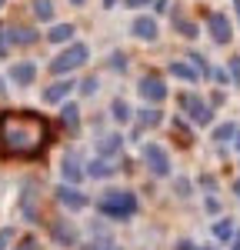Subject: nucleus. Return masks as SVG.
Segmentation results:
<instances>
[{
	"instance_id": "f257e3e1",
	"label": "nucleus",
	"mask_w": 240,
	"mask_h": 250,
	"mask_svg": "<svg viewBox=\"0 0 240 250\" xmlns=\"http://www.w3.org/2000/svg\"><path fill=\"white\" fill-rule=\"evenodd\" d=\"M50 140L47 120L34 110H3L0 114V150L14 157H37Z\"/></svg>"
},
{
	"instance_id": "f03ea898",
	"label": "nucleus",
	"mask_w": 240,
	"mask_h": 250,
	"mask_svg": "<svg viewBox=\"0 0 240 250\" xmlns=\"http://www.w3.org/2000/svg\"><path fill=\"white\" fill-rule=\"evenodd\" d=\"M137 197L130 190H110V193H103L97 200V210L100 217H110V220H130L134 213H137Z\"/></svg>"
},
{
	"instance_id": "7ed1b4c3",
	"label": "nucleus",
	"mask_w": 240,
	"mask_h": 250,
	"mask_svg": "<svg viewBox=\"0 0 240 250\" xmlns=\"http://www.w3.org/2000/svg\"><path fill=\"white\" fill-rule=\"evenodd\" d=\"M87 60H90V47H87V43H70V47H63L57 57L50 60V74L67 77V74H74L77 67H83Z\"/></svg>"
},
{
	"instance_id": "20e7f679",
	"label": "nucleus",
	"mask_w": 240,
	"mask_h": 250,
	"mask_svg": "<svg viewBox=\"0 0 240 250\" xmlns=\"http://www.w3.org/2000/svg\"><path fill=\"white\" fill-rule=\"evenodd\" d=\"M140 154H143V164H147V170L154 177H170V157H167V150L160 144H143Z\"/></svg>"
},
{
	"instance_id": "39448f33",
	"label": "nucleus",
	"mask_w": 240,
	"mask_h": 250,
	"mask_svg": "<svg viewBox=\"0 0 240 250\" xmlns=\"http://www.w3.org/2000/svg\"><path fill=\"white\" fill-rule=\"evenodd\" d=\"M180 110H183V114H190V120H194L197 127H207V124H210V117H214V110H210L197 94H180Z\"/></svg>"
},
{
	"instance_id": "423d86ee",
	"label": "nucleus",
	"mask_w": 240,
	"mask_h": 250,
	"mask_svg": "<svg viewBox=\"0 0 240 250\" xmlns=\"http://www.w3.org/2000/svg\"><path fill=\"white\" fill-rule=\"evenodd\" d=\"M137 94L143 97L147 104H163V100H167V83H163V77H157V74H147V77H140Z\"/></svg>"
},
{
	"instance_id": "0eeeda50",
	"label": "nucleus",
	"mask_w": 240,
	"mask_h": 250,
	"mask_svg": "<svg viewBox=\"0 0 240 250\" xmlns=\"http://www.w3.org/2000/svg\"><path fill=\"white\" fill-rule=\"evenodd\" d=\"M57 204L67 210H83L87 207V193L77 190V184H60L57 187Z\"/></svg>"
},
{
	"instance_id": "6e6552de",
	"label": "nucleus",
	"mask_w": 240,
	"mask_h": 250,
	"mask_svg": "<svg viewBox=\"0 0 240 250\" xmlns=\"http://www.w3.org/2000/svg\"><path fill=\"white\" fill-rule=\"evenodd\" d=\"M207 30H210L214 43H220V47L234 40V27H230L227 14H210V17H207Z\"/></svg>"
},
{
	"instance_id": "1a4fd4ad",
	"label": "nucleus",
	"mask_w": 240,
	"mask_h": 250,
	"mask_svg": "<svg viewBox=\"0 0 240 250\" xmlns=\"http://www.w3.org/2000/svg\"><path fill=\"white\" fill-rule=\"evenodd\" d=\"M60 173H63V184H80L83 173H87V167L80 164L77 154H67L63 160H60Z\"/></svg>"
},
{
	"instance_id": "9d476101",
	"label": "nucleus",
	"mask_w": 240,
	"mask_h": 250,
	"mask_svg": "<svg viewBox=\"0 0 240 250\" xmlns=\"http://www.w3.org/2000/svg\"><path fill=\"white\" fill-rule=\"evenodd\" d=\"M10 80L17 83V87H30L34 80H37V63L34 60H20L10 67Z\"/></svg>"
},
{
	"instance_id": "9b49d317",
	"label": "nucleus",
	"mask_w": 240,
	"mask_h": 250,
	"mask_svg": "<svg viewBox=\"0 0 240 250\" xmlns=\"http://www.w3.org/2000/svg\"><path fill=\"white\" fill-rule=\"evenodd\" d=\"M50 237L57 240L60 247H74V244H77V227L67 224V220H54V224H50Z\"/></svg>"
},
{
	"instance_id": "f8f14e48",
	"label": "nucleus",
	"mask_w": 240,
	"mask_h": 250,
	"mask_svg": "<svg viewBox=\"0 0 240 250\" xmlns=\"http://www.w3.org/2000/svg\"><path fill=\"white\" fill-rule=\"evenodd\" d=\"M167 70H170V77L183 80V83H197V80H200V70L190 63V60H174Z\"/></svg>"
},
{
	"instance_id": "ddd939ff",
	"label": "nucleus",
	"mask_w": 240,
	"mask_h": 250,
	"mask_svg": "<svg viewBox=\"0 0 240 250\" xmlns=\"http://www.w3.org/2000/svg\"><path fill=\"white\" fill-rule=\"evenodd\" d=\"M130 34L137 40H157V20L154 17H137L130 23Z\"/></svg>"
},
{
	"instance_id": "4468645a",
	"label": "nucleus",
	"mask_w": 240,
	"mask_h": 250,
	"mask_svg": "<svg viewBox=\"0 0 240 250\" xmlns=\"http://www.w3.org/2000/svg\"><path fill=\"white\" fill-rule=\"evenodd\" d=\"M70 90H74V80H57V83H50L43 90V104H63Z\"/></svg>"
},
{
	"instance_id": "2eb2a0df",
	"label": "nucleus",
	"mask_w": 240,
	"mask_h": 250,
	"mask_svg": "<svg viewBox=\"0 0 240 250\" xmlns=\"http://www.w3.org/2000/svg\"><path fill=\"white\" fill-rule=\"evenodd\" d=\"M74 34H77V27H74V23H57V27H50V30H47V40H50V43H70Z\"/></svg>"
},
{
	"instance_id": "dca6fc26",
	"label": "nucleus",
	"mask_w": 240,
	"mask_h": 250,
	"mask_svg": "<svg viewBox=\"0 0 240 250\" xmlns=\"http://www.w3.org/2000/svg\"><path fill=\"white\" fill-rule=\"evenodd\" d=\"M60 124H63L67 130H77L80 127V107L77 104H63V107H60Z\"/></svg>"
},
{
	"instance_id": "f3484780",
	"label": "nucleus",
	"mask_w": 240,
	"mask_h": 250,
	"mask_svg": "<svg viewBox=\"0 0 240 250\" xmlns=\"http://www.w3.org/2000/svg\"><path fill=\"white\" fill-rule=\"evenodd\" d=\"M120 147H123V137H120V134H110V137H103V140L97 144L100 157H117Z\"/></svg>"
},
{
	"instance_id": "a211bd4d",
	"label": "nucleus",
	"mask_w": 240,
	"mask_h": 250,
	"mask_svg": "<svg viewBox=\"0 0 240 250\" xmlns=\"http://www.w3.org/2000/svg\"><path fill=\"white\" fill-rule=\"evenodd\" d=\"M87 173H90V177H97V180H103V177H110V173H114V164H110L107 157H97V160H90V164H87Z\"/></svg>"
},
{
	"instance_id": "6ab92c4d",
	"label": "nucleus",
	"mask_w": 240,
	"mask_h": 250,
	"mask_svg": "<svg viewBox=\"0 0 240 250\" xmlns=\"http://www.w3.org/2000/svg\"><path fill=\"white\" fill-rule=\"evenodd\" d=\"M160 120H163V114H160L157 107H147V110H140V114H137V134L143 130V127H157Z\"/></svg>"
},
{
	"instance_id": "aec40b11",
	"label": "nucleus",
	"mask_w": 240,
	"mask_h": 250,
	"mask_svg": "<svg viewBox=\"0 0 240 250\" xmlns=\"http://www.w3.org/2000/svg\"><path fill=\"white\" fill-rule=\"evenodd\" d=\"M110 114H114L117 124H130V120H134V110H130L127 100H114V104H110Z\"/></svg>"
},
{
	"instance_id": "412c9836",
	"label": "nucleus",
	"mask_w": 240,
	"mask_h": 250,
	"mask_svg": "<svg viewBox=\"0 0 240 250\" xmlns=\"http://www.w3.org/2000/svg\"><path fill=\"white\" fill-rule=\"evenodd\" d=\"M237 130H240V127H237V124H230V120L220 124V127H214V144H227V140H234Z\"/></svg>"
},
{
	"instance_id": "4be33fe9",
	"label": "nucleus",
	"mask_w": 240,
	"mask_h": 250,
	"mask_svg": "<svg viewBox=\"0 0 240 250\" xmlns=\"http://www.w3.org/2000/svg\"><path fill=\"white\" fill-rule=\"evenodd\" d=\"M7 34H10V43H34L37 40V34L30 27H10Z\"/></svg>"
},
{
	"instance_id": "5701e85b",
	"label": "nucleus",
	"mask_w": 240,
	"mask_h": 250,
	"mask_svg": "<svg viewBox=\"0 0 240 250\" xmlns=\"http://www.w3.org/2000/svg\"><path fill=\"white\" fill-rule=\"evenodd\" d=\"M234 220H217V224H214V237H217V240H234Z\"/></svg>"
},
{
	"instance_id": "b1692460",
	"label": "nucleus",
	"mask_w": 240,
	"mask_h": 250,
	"mask_svg": "<svg viewBox=\"0 0 240 250\" xmlns=\"http://www.w3.org/2000/svg\"><path fill=\"white\" fill-rule=\"evenodd\" d=\"M34 17L37 20H54V3H50V0H34Z\"/></svg>"
},
{
	"instance_id": "393cba45",
	"label": "nucleus",
	"mask_w": 240,
	"mask_h": 250,
	"mask_svg": "<svg viewBox=\"0 0 240 250\" xmlns=\"http://www.w3.org/2000/svg\"><path fill=\"white\" fill-rule=\"evenodd\" d=\"M177 34H183V37H197V23H190V20H180L177 17Z\"/></svg>"
},
{
	"instance_id": "a878e982",
	"label": "nucleus",
	"mask_w": 240,
	"mask_h": 250,
	"mask_svg": "<svg viewBox=\"0 0 240 250\" xmlns=\"http://www.w3.org/2000/svg\"><path fill=\"white\" fill-rule=\"evenodd\" d=\"M190 63H194V67L200 70V77H210V67H207V60L200 57L197 50H190Z\"/></svg>"
},
{
	"instance_id": "bb28decb",
	"label": "nucleus",
	"mask_w": 240,
	"mask_h": 250,
	"mask_svg": "<svg viewBox=\"0 0 240 250\" xmlns=\"http://www.w3.org/2000/svg\"><path fill=\"white\" fill-rule=\"evenodd\" d=\"M110 67H114L117 74H123V70H127V57H123L120 50H114V54H110Z\"/></svg>"
},
{
	"instance_id": "cd10ccee",
	"label": "nucleus",
	"mask_w": 240,
	"mask_h": 250,
	"mask_svg": "<svg viewBox=\"0 0 240 250\" xmlns=\"http://www.w3.org/2000/svg\"><path fill=\"white\" fill-rule=\"evenodd\" d=\"M227 74H230V83H240V57H230V63H227Z\"/></svg>"
},
{
	"instance_id": "c85d7f7f",
	"label": "nucleus",
	"mask_w": 240,
	"mask_h": 250,
	"mask_svg": "<svg viewBox=\"0 0 240 250\" xmlns=\"http://www.w3.org/2000/svg\"><path fill=\"white\" fill-rule=\"evenodd\" d=\"M10 240H14V227H3V230H0V250L10 247Z\"/></svg>"
},
{
	"instance_id": "c756f323",
	"label": "nucleus",
	"mask_w": 240,
	"mask_h": 250,
	"mask_svg": "<svg viewBox=\"0 0 240 250\" xmlns=\"http://www.w3.org/2000/svg\"><path fill=\"white\" fill-rule=\"evenodd\" d=\"M7 50H10V34L0 27V57H7Z\"/></svg>"
},
{
	"instance_id": "7c9ffc66",
	"label": "nucleus",
	"mask_w": 240,
	"mask_h": 250,
	"mask_svg": "<svg viewBox=\"0 0 240 250\" xmlns=\"http://www.w3.org/2000/svg\"><path fill=\"white\" fill-rule=\"evenodd\" d=\"M80 90H83L87 97H90V94H97V77H87L83 83H80Z\"/></svg>"
},
{
	"instance_id": "2f4dec72",
	"label": "nucleus",
	"mask_w": 240,
	"mask_h": 250,
	"mask_svg": "<svg viewBox=\"0 0 240 250\" xmlns=\"http://www.w3.org/2000/svg\"><path fill=\"white\" fill-rule=\"evenodd\" d=\"M14 250H37V240H34V237H23V240H20Z\"/></svg>"
},
{
	"instance_id": "473e14b6",
	"label": "nucleus",
	"mask_w": 240,
	"mask_h": 250,
	"mask_svg": "<svg viewBox=\"0 0 240 250\" xmlns=\"http://www.w3.org/2000/svg\"><path fill=\"white\" fill-rule=\"evenodd\" d=\"M210 77L217 80V83H230V74L227 70H210Z\"/></svg>"
},
{
	"instance_id": "72a5a7b5",
	"label": "nucleus",
	"mask_w": 240,
	"mask_h": 250,
	"mask_svg": "<svg viewBox=\"0 0 240 250\" xmlns=\"http://www.w3.org/2000/svg\"><path fill=\"white\" fill-rule=\"evenodd\" d=\"M207 213H220V204L214 200V197H207Z\"/></svg>"
},
{
	"instance_id": "f704fd0d",
	"label": "nucleus",
	"mask_w": 240,
	"mask_h": 250,
	"mask_svg": "<svg viewBox=\"0 0 240 250\" xmlns=\"http://www.w3.org/2000/svg\"><path fill=\"white\" fill-rule=\"evenodd\" d=\"M123 3H127V7H130V10H137V7H147V3H150V0H123Z\"/></svg>"
},
{
	"instance_id": "c9c22d12",
	"label": "nucleus",
	"mask_w": 240,
	"mask_h": 250,
	"mask_svg": "<svg viewBox=\"0 0 240 250\" xmlns=\"http://www.w3.org/2000/svg\"><path fill=\"white\" fill-rule=\"evenodd\" d=\"M177 193H190V180H177Z\"/></svg>"
},
{
	"instance_id": "e433bc0d",
	"label": "nucleus",
	"mask_w": 240,
	"mask_h": 250,
	"mask_svg": "<svg viewBox=\"0 0 240 250\" xmlns=\"http://www.w3.org/2000/svg\"><path fill=\"white\" fill-rule=\"evenodd\" d=\"M177 250H203V247H194L190 240H180V244H177Z\"/></svg>"
},
{
	"instance_id": "4c0bfd02",
	"label": "nucleus",
	"mask_w": 240,
	"mask_h": 250,
	"mask_svg": "<svg viewBox=\"0 0 240 250\" xmlns=\"http://www.w3.org/2000/svg\"><path fill=\"white\" fill-rule=\"evenodd\" d=\"M230 250H240V230L234 233V240H230Z\"/></svg>"
},
{
	"instance_id": "58836bf2",
	"label": "nucleus",
	"mask_w": 240,
	"mask_h": 250,
	"mask_svg": "<svg viewBox=\"0 0 240 250\" xmlns=\"http://www.w3.org/2000/svg\"><path fill=\"white\" fill-rule=\"evenodd\" d=\"M90 250H120L117 244H103V247H90Z\"/></svg>"
},
{
	"instance_id": "ea45409f",
	"label": "nucleus",
	"mask_w": 240,
	"mask_h": 250,
	"mask_svg": "<svg viewBox=\"0 0 240 250\" xmlns=\"http://www.w3.org/2000/svg\"><path fill=\"white\" fill-rule=\"evenodd\" d=\"M234 147H237V154H240V130L234 134Z\"/></svg>"
},
{
	"instance_id": "a19ab883",
	"label": "nucleus",
	"mask_w": 240,
	"mask_h": 250,
	"mask_svg": "<svg viewBox=\"0 0 240 250\" xmlns=\"http://www.w3.org/2000/svg\"><path fill=\"white\" fill-rule=\"evenodd\" d=\"M234 193H237V200H240V180H234Z\"/></svg>"
},
{
	"instance_id": "79ce46f5",
	"label": "nucleus",
	"mask_w": 240,
	"mask_h": 250,
	"mask_svg": "<svg viewBox=\"0 0 240 250\" xmlns=\"http://www.w3.org/2000/svg\"><path fill=\"white\" fill-rule=\"evenodd\" d=\"M234 10H237V20H240V0H234Z\"/></svg>"
},
{
	"instance_id": "37998d69",
	"label": "nucleus",
	"mask_w": 240,
	"mask_h": 250,
	"mask_svg": "<svg viewBox=\"0 0 240 250\" xmlns=\"http://www.w3.org/2000/svg\"><path fill=\"white\" fill-rule=\"evenodd\" d=\"M114 3H117V0H103V7H107V10H110V7H114Z\"/></svg>"
},
{
	"instance_id": "c03bdc74",
	"label": "nucleus",
	"mask_w": 240,
	"mask_h": 250,
	"mask_svg": "<svg viewBox=\"0 0 240 250\" xmlns=\"http://www.w3.org/2000/svg\"><path fill=\"white\" fill-rule=\"evenodd\" d=\"M70 3H77V7H80V3H87V0H70Z\"/></svg>"
},
{
	"instance_id": "a18cd8bd",
	"label": "nucleus",
	"mask_w": 240,
	"mask_h": 250,
	"mask_svg": "<svg viewBox=\"0 0 240 250\" xmlns=\"http://www.w3.org/2000/svg\"><path fill=\"white\" fill-rule=\"evenodd\" d=\"M0 7H3V0H0Z\"/></svg>"
}]
</instances>
